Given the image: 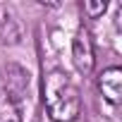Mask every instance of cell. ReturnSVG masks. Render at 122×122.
Returning a JSON list of instances; mask_svg holds the SVG:
<instances>
[{
	"instance_id": "cell-1",
	"label": "cell",
	"mask_w": 122,
	"mask_h": 122,
	"mask_svg": "<svg viewBox=\"0 0 122 122\" xmlns=\"http://www.w3.org/2000/svg\"><path fill=\"white\" fill-rule=\"evenodd\" d=\"M43 103L53 122H74L81 112V96L77 84L60 70H53L46 74Z\"/></svg>"
},
{
	"instance_id": "cell-2",
	"label": "cell",
	"mask_w": 122,
	"mask_h": 122,
	"mask_svg": "<svg viewBox=\"0 0 122 122\" xmlns=\"http://www.w3.org/2000/svg\"><path fill=\"white\" fill-rule=\"evenodd\" d=\"M72 60L81 74H91L96 57H93V41H91V34L86 26H81L72 41Z\"/></svg>"
},
{
	"instance_id": "cell-3",
	"label": "cell",
	"mask_w": 122,
	"mask_h": 122,
	"mask_svg": "<svg viewBox=\"0 0 122 122\" xmlns=\"http://www.w3.org/2000/svg\"><path fill=\"white\" fill-rule=\"evenodd\" d=\"M98 89H101V93H103V98L108 103L117 105L120 98H122V70L120 67L103 70L101 77H98Z\"/></svg>"
},
{
	"instance_id": "cell-4",
	"label": "cell",
	"mask_w": 122,
	"mask_h": 122,
	"mask_svg": "<svg viewBox=\"0 0 122 122\" xmlns=\"http://www.w3.org/2000/svg\"><path fill=\"white\" fill-rule=\"evenodd\" d=\"M0 122H22L19 105L7 89H0Z\"/></svg>"
},
{
	"instance_id": "cell-5",
	"label": "cell",
	"mask_w": 122,
	"mask_h": 122,
	"mask_svg": "<svg viewBox=\"0 0 122 122\" xmlns=\"http://www.w3.org/2000/svg\"><path fill=\"white\" fill-rule=\"evenodd\" d=\"M105 3L103 0H98V3H84V12L89 15V17H98V15H103L105 12Z\"/></svg>"
}]
</instances>
